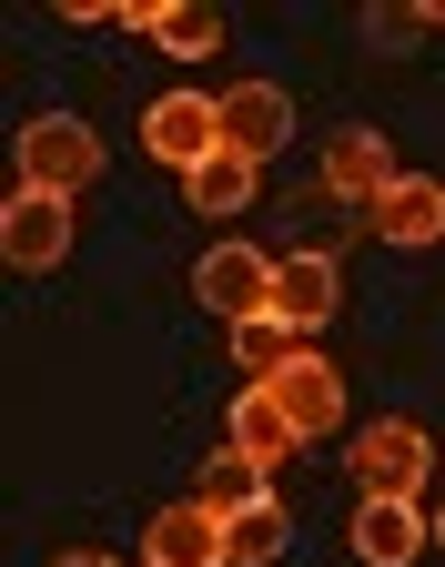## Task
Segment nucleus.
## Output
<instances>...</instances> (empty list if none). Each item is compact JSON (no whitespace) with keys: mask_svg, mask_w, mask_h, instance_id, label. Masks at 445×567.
I'll return each instance as SVG.
<instances>
[{"mask_svg":"<svg viewBox=\"0 0 445 567\" xmlns=\"http://www.w3.org/2000/svg\"><path fill=\"white\" fill-rule=\"evenodd\" d=\"M142 153H153V163H173V173L213 163V153H222V102H203V92L153 102V112H142Z\"/></svg>","mask_w":445,"mask_h":567,"instance_id":"nucleus-3","label":"nucleus"},{"mask_svg":"<svg viewBox=\"0 0 445 567\" xmlns=\"http://www.w3.org/2000/svg\"><path fill=\"white\" fill-rule=\"evenodd\" d=\"M425 466H435V446L415 436L405 415H385V425H364V436H354V486L364 496H415Z\"/></svg>","mask_w":445,"mask_h":567,"instance_id":"nucleus-4","label":"nucleus"},{"mask_svg":"<svg viewBox=\"0 0 445 567\" xmlns=\"http://www.w3.org/2000/svg\"><path fill=\"white\" fill-rule=\"evenodd\" d=\"M0 254H11L21 274H51V264L71 254V203H51V193H11V203H0Z\"/></svg>","mask_w":445,"mask_h":567,"instance_id":"nucleus-7","label":"nucleus"},{"mask_svg":"<svg viewBox=\"0 0 445 567\" xmlns=\"http://www.w3.org/2000/svg\"><path fill=\"white\" fill-rule=\"evenodd\" d=\"M415 31H435V11H395V0L375 11V41H415Z\"/></svg>","mask_w":445,"mask_h":567,"instance_id":"nucleus-19","label":"nucleus"},{"mask_svg":"<svg viewBox=\"0 0 445 567\" xmlns=\"http://www.w3.org/2000/svg\"><path fill=\"white\" fill-rule=\"evenodd\" d=\"M193 305H213L222 324L273 315V254H253V244H213V254L193 264Z\"/></svg>","mask_w":445,"mask_h":567,"instance_id":"nucleus-2","label":"nucleus"},{"mask_svg":"<svg viewBox=\"0 0 445 567\" xmlns=\"http://www.w3.org/2000/svg\"><path fill=\"white\" fill-rule=\"evenodd\" d=\"M425 507H415V496H354V557L364 567H415L425 557Z\"/></svg>","mask_w":445,"mask_h":567,"instance_id":"nucleus-6","label":"nucleus"},{"mask_svg":"<svg viewBox=\"0 0 445 567\" xmlns=\"http://www.w3.org/2000/svg\"><path fill=\"white\" fill-rule=\"evenodd\" d=\"M435 547H445V507H435Z\"/></svg>","mask_w":445,"mask_h":567,"instance_id":"nucleus-21","label":"nucleus"},{"mask_svg":"<svg viewBox=\"0 0 445 567\" xmlns=\"http://www.w3.org/2000/svg\"><path fill=\"white\" fill-rule=\"evenodd\" d=\"M11 153H21V193L71 203V193L102 173V132H92L82 112H41V122H21V132H11Z\"/></svg>","mask_w":445,"mask_h":567,"instance_id":"nucleus-1","label":"nucleus"},{"mask_svg":"<svg viewBox=\"0 0 445 567\" xmlns=\"http://www.w3.org/2000/svg\"><path fill=\"white\" fill-rule=\"evenodd\" d=\"M324 193H344L354 213H375V203L395 193V153H385V132H364V122H344V132L324 142Z\"/></svg>","mask_w":445,"mask_h":567,"instance_id":"nucleus-5","label":"nucleus"},{"mask_svg":"<svg viewBox=\"0 0 445 567\" xmlns=\"http://www.w3.org/2000/svg\"><path fill=\"white\" fill-rule=\"evenodd\" d=\"M375 234H385V244H435V234H445V183L395 173V193L375 203Z\"/></svg>","mask_w":445,"mask_h":567,"instance_id":"nucleus-14","label":"nucleus"},{"mask_svg":"<svg viewBox=\"0 0 445 567\" xmlns=\"http://www.w3.org/2000/svg\"><path fill=\"white\" fill-rule=\"evenodd\" d=\"M273 405L293 415V436H334L344 425V375L324 365V354H293V365L273 375Z\"/></svg>","mask_w":445,"mask_h":567,"instance_id":"nucleus-10","label":"nucleus"},{"mask_svg":"<svg viewBox=\"0 0 445 567\" xmlns=\"http://www.w3.org/2000/svg\"><path fill=\"white\" fill-rule=\"evenodd\" d=\"M334 295H344L334 254H273V315H283L293 334H314V324L334 315Z\"/></svg>","mask_w":445,"mask_h":567,"instance_id":"nucleus-11","label":"nucleus"},{"mask_svg":"<svg viewBox=\"0 0 445 567\" xmlns=\"http://www.w3.org/2000/svg\"><path fill=\"white\" fill-rule=\"evenodd\" d=\"M142 567H234V557H222V517L193 507V496H183V507H163L153 537H142Z\"/></svg>","mask_w":445,"mask_h":567,"instance_id":"nucleus-12","label":"nucleus"},{"mask_svg":"<svg viewBox=\"0 0 445 567\" xmlns=\"http://www.w3.org/2000/svg\"><path fill=\"white\" fill-rule=\"evenodd\" d=\"M263 476H273V466H253V456H213V466H203V486H193V507L244 517V507H263V496H273Z\"/></svg>","mask_w":445,"mask_h":567,"instance_id":"nucleus-15","label":"nucleus"},{"mask_svg":"<svg viewBox=\"0 0 445 567\" xmlns=\"http://www.w3.org/2000/svg\"><path fill=\"white\" fill-rule=\"evenodd\" d=\"M283 507H273V496H263V507H244V517H222V557H234V567H273L283 557Z\"/></svg>","mask_w":445,"mask_h":567,"instance_id":"nucleus-18","label":"nucleus"},{"mask_svg":"<svg viewBox=\"0 0 445 567\" xmlns=\"http://www.w3.org/2000/svg\"><path fill=\"white\" fill-rule=\"evenodd\" d=\"M293 354H304V334H293L283 315H253V324H234V365H244L253 385H273V375L293 365Z\"/></svg>","mask_w":445,"mask_h":567,"instance_id":"nucleus-16","label":"nucleus"},{"mask_svg":"<svg viewBox=\"0 0 445 567\" xmlns=\"http://www.w3.org/2000/svg\"><path fill=\"white\" fill-rule=\"evenodd\" d=\"M122 31H153L173 61H213L222 51V11H203V0H122Z\"/></svg>","mask_w":445,"mask_h":567,"instance_id":"nucleus-9","label":"nucleus"},{"mask_svg":"<svg viewBox=\"0 0 445 567\" xmlns=\"http://www.w3.org/2000/svg\"><path fill=\"white\" fill-rule=\"evenodd\" d=\"M253 173H263V163L213 153V163H193V173H183V193H193V213H244V203H253Z\"/></svg>","mask_w":445,"mask_h":567,"instance_id":"nucleus-17","label":"nucleus"},{"mask_svg":"<svg viewBox=\"0 0 445 567\" xmlns=\"http://www.w3.org/2000/svg\"><path fill=\"white\" fill-rule=\"evenodd\" d=\"M51 567H112V557H92V547H71V557H51Z\"/></svg>","mask_w":445,"mask_h":567,"instance_id":"nucleus-20","label":"nucleus"},{"mask_svg":"<svg viewBox=\"0 0 445 567\" xmlns=\"http://www.w3.org/2000/svg\"><path fill=\"white\" fill-rule=\"evenodd\" d=\"M304 436H293V415L273 405V385H244L234 395V456H253V466H273V456H293Z\"/></svg>","mask_w":445,"mask_h":567,"instance_id":"nucleus-13","label":"nucleus"},{"mask_svg":"<svg viewBox=\"0 0 445 567\" xmlns=\"http://www.w3.org/2000/svg\"><path fill=\"white\" fill-rule=\"evenodd\" d=\"M283 132H293V102H283L273 82H234V92H222V153L273 163V153H283Z\"/></svg>","mask_w":445,"mask_h":567,"instance_id":"nucleus-8","label":"nucleus"}]
</instances>
